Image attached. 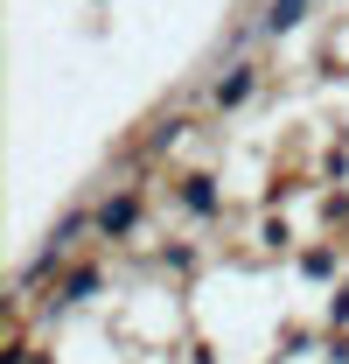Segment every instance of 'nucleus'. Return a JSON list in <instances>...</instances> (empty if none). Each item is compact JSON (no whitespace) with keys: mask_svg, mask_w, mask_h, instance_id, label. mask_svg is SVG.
<instances>
[{"mask_svg":"<svg viewBox=\"0 0 349 364\" xmlns=\"http://www.w3.org/2000/svg\"><path fill=\"white\" fill-rule=\"evenodd\" d=\"M301 273H307V280H328V273H336V245H307V252H301Z\"/></svg>","mask_w":349,"mask_h":364,"instance_id":"0eeeda50","label":"nucleus"},{"mask_svg":"<svg viewBox=\"0 0 349 364\" xmlns=\"http://www.w3.org/2000/svg\"><path fill=\"white\" fill-rule=\"evenodd\" d=\"M91 210H98V238H105V245H126L133 231H140V218H147V196L126 182V189H112V196L91 203Z\"/></svg>","mask_w":349,"mask_h":364,"instance_id":"7ed1b4c3","label":"nucleus"},{"mask_svg":"<svg viewBox=\"0 0 349 364\" xmlns=\"http://www.w3.org/2000/svg\"><path fill=\"white\" fill-rule=\"evenodd\" d=\"M98 287H105V267H98V259H77V267H70V273H63V280H56V287L43 294V309L63 322V316H77V309H84Z\"/></svg>","mask_w":349,"mask_h":364,"instance_id":"20e7f679","label":"nucleus"},{"mask_svg":"<svg viewBox=\"0 0 349 364\" xmlns=\"http://www.w3.org/2000/svg\"><path fill=\"white\" fill-rule=\"evenodd\" d=\"M189 134V119H182V112H168V119H154V134H147V154H168L174 140Z\"/></svg>","mask_w":349,"mask_h":364,"instance_id":"423d86ee","label":"nucleus"},{"mask_svg":"<svg viewBox=\"0 0 349 364\" xmlns=\"http://www.w3.org/2000/svg\"><path fill=\"white\" fill-rule=\"evenodd\" d=\"M161 267H168V273H189V267H196V245H168Z\"/></svg>","mask_w":349,"mask_h":364,"instance_id":"6e6552de","label":"nucleus"},{"mask_svg":"<svg viewBox=\"0 0 349 364\" xmlns=\"http://www.w3.org/2000/svg\"><path fill=\"white\" fill-rule=\"evenodd\" d=\"M307 14H314V0H265L259 14H252V21H259V43H279V36H294Z\"/></svg>","mask_w":349,"mask_h":364,"instance_id":"39448f33","label":"nucleus"},{"mask_svg":"<svg viewBox=\"0 0 349 364\" xmlns=\"http://www.w3.org/2000/svg\"><path fill=\"white\" fill-rule=\"evenodd\" d=\"M21 364H56V358H49V350H35V343H28V358H21Z\"/></svg>","mask_w":349,"mask_h":364,"instance_id":"1a4fd4ad","label":"nucleus"},{"mask_svg":"<svg viewBox=\"0 0 349 364\" xmlns=\"http://www.w3.org/2000/svg\"><path fill=\"white\" fill-rule=\"evenodd\" d=\"M174 210L189 218V225H217L223 218V182L210 168H189V176L174 182Z\"/></svg>","mask_w":349,"mask_h":364,"instance_id":"f257e3e1","label":"nucleus"},{"mask_svg":"<svg viewBox=\"0 0 349 364\" xmlns=\"http://www.w3.org/2000/svg\"><path fill=\"white\" fill-rule=\"evenodd\" d=\"M259 63H252V56H238V63H223L217 77H210V112H245V105H252V98H259Z\"/></svg>","mask_w":349,"mask_h":364,"instance_id":"f03ea898","label":"nucleus"}]
</instances>
